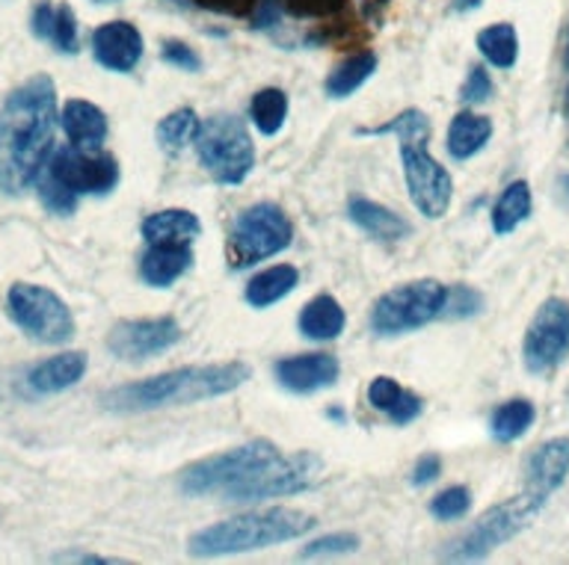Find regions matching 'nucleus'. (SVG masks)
Returning <instances> with one entry per match:
<instances>
[{"label": "nucleus", "mask_w": 569, "mask_h": 565, "mask_svg": "<svg viewBox=\"0 0 569 565\" xmlns=\"http://www.w3.org/2000/svg\"><path fill=\"white\" fill-rule=\"evenodd\" d=\"M57 122V87L48 74H36L9 92L0 107V193L21 195L39 184Z\"/></svg>", "instance_id": "f257e3e1"}, {"label": "nucleus", "mask_w": 569, "mask_h": 565, "mask_svg": "<svg viewBox=\"0 0 569 565\" xmlns=\"http://www.w3.org/2000/svg\"><path fill=\"white\" fill-rule=\"evenodd\" d=\"M249 364H202V367H178V371L158 373L149 380L119 385L107 391L101 406L116 415H137V412H154L163 406H187L199 400L222 397L229 391L240 389L249 380Z\"/></svg>", "instance_id": "f03ea898"}, {"label": "nucleus", "mask_w": 569, "mask_h": 565, "mask_svg": "<svg viewBox=\"0 0 569 565\" xmlns=\"http://www.w3.org/2000/svg\"><path fill=\"white\" fill-rule=\"evenodd\" d=\"M315 527V518L300 509H261V513H247L229 522L213 524L190 536V554L193 557H226V554H247V551H261L293 542L306 536Z\"/></svg>", "instance_id": "7ed1b4c3"}, {"label": "nucleus", "mask_w": 569, "mask_h": 565, "mask_svg": "<svg viewBox=\"0 0 569 565\" xmlns=\"http://www.w3.org/2000/svg\"><path fill=\"white\" fill-rule=\"evenodd\" d=\"M196 151L208 175L220 184L238 186L256 167V145L249 137L247 124L238 115L217 113L204 119L196 137Z\"/></svg>", "instance_id": "20e7f679"}, {"label": "nucleus", "mask_w": 569, "mask_h": 565, "mask_svg": "<svg viewBox=\"0 0 569 565\" xmlns=\"http://www.w3.org/2000/svg\"><path fill=\"white\" fill-rule=\"evenodd\" d=\"M542 504H546V497L525 492V495L510 497L505 504L492 506V509L480 515L469 533H462L460 539L448 545L442 559H448V563H475V559H483L489 551H496L498 545H505L513 536H519L540 515Z\"/></svg>", "instance_id": "39448f33"}, {"label": "nucleus", "mask_w": 569, "mask_h": 565, "mask_svg": "<svg viewBox=\"0 0 569 565\" xmlns=\"http://www.w3.org/2000/svg\"><path fill=\"white\" fill-rule=\"evenodd\" d=\"M291 238V220L284 216L279 204H252V208L240 213L229 234V243H226L229 266L231 270H249V266L261 264L267 258L279 255L282 249H288Z\"/></svg>", "instance_id": "423d86ee"}, {"label": "nucleus", "mask_w": 569, "mask_h": 565, "mask_svg": "<svg viewBox=\"0 0 569 565\" xmlns=\"http://www.w3.org/2000/svg\"><path fill=\"white\" fill-rule=\"evenodd\" d=\"M320 460L315 453H291V456H273L264 465L252 468L234 486L226 488V504H249V501H273V497H291L309 492L320 477Z\"/></svg>", "instance_id": "0eeeda50"}, {"label": "nucleus", "mask_w": 569, "mask_h": 565, "mask_svg": "<svg viewBox=\"0 0 569 565\" xmlns=\"http://www.w3.org/2000/svg\"><path fill=\"white\" fill-rule=\"evenodd\" d=\"M445 300H448V287L433 282V279L400 284L373 302L371 329L386 337L421 329L430 320L442 317Z\"/></svg>", "instance_id": "6e6552de"}, {"label": "nucleus", "mask_w": 569, "mask_h": 565, "mask_svg": "<svg viewBox=\"0 0 569 565\" xmlns=\"http://www.w3.org/2000/svg\"><path fill=\"white\" fill-rule=\"evenodd\" d=\"M7 309L9 317L16 320V326L39 344L57 346L71 341L74 335V317H71L69 305L42 284H12Z\"/></svg>", "instance_id": "1a4fd4ad"}, {"label": "nucleus", "mask_w": 569, "mask_h": 565, "mask_svg": "<svg viewBox=\"0 0 569 565\" xmlns=\"http://www.w3.org/2000/svg\"><path fill=\"white\" fill-rule=\"evenodd\" d=\"M279 447L264 438L258 442H249L243 447H234V451H226L220 456H211V460H202L190 465L187 471H181L178 477V486L181 492L190 497H208L226 495V488H231L238 480H243L252 468L264 465L267 460L279 456Z\"/></svg>", "instance_id": "9d476101"}, {"label": "nucleus", "mask_w": 569, "mask_h": 565, "mask_svg": "<svg viewBox=\"0 0 569 565\" xmlns=\"http://www.w3.org/2000/svg\"><path fill=\"white\" fill-rule=\"evenodd\" d=\"M569 355V302L551 296L525 332L522 359L531 373H551Z\"/></svg>", "instance_id": "9b49d317"}, {"label": "nucleus", "mask_w": 569, "mask_h": 565, "mask_svg": "<svg viewBox=\"0 0 569 565\" xmlns=\"http://www.w3.org/2000/svg\"><path fill=\"white\" fill-rule=\"evenodd\" d=\"M400 160H403V175L412 202L425 216L439 220L451 208L453 181L445 172L439 160L425 149V142H412V145H400Z\"/></svg>", "instance_id": "f8f14e48"}, {"label": "nucleus", "mask_w": 569, "mask_h": 565, "mask_svg": "<svg viewBox=\"0 0 569 565\" xmlns=\"http://www.w3.org/2000/svg\"><path fill=\"white\" fill-rule=\"evenodd\" d=\"M44 172L69 186L74 195H107L119 184V163L110 154H87L78 149H60Z\"/></svg>", "instance_id": "ddd939ff"}, {"label": "nucleus", "mask_w": 569, "mask_h": 565, "mask_svg": "<svg viewBox=\"0 0 569 565\" xmlns=\"http://www.w3.org/2000/svg\"><path fill=\"white\" fill-rule=\"evenodd\" d=\"M178 341H181V326L172 317L124 320V323L110 329L107 350L124 362H142L151 355L167 353Z\"/></svg>", "instance_id": "4468645a"}, {"label": "nucleus", "mask_w": 569, "mask_h": 565, "mask_svg": "<svg viewBox=\"0 0 569 565\" xmlns=\"http://www.w3.org/2000/svg\"><path fill=\"white\" fill-rule=\"evenodd\" d=\"M92 53L96 60L110 71H133L142 60V36L131 21H110L101 24L92 36Z\"/></svg>", "instance_id": "2eb2a0df"}, {"label": "nucleus", "mask_w": 569, "mask_h": 565, "mask_svg": "<svg viewBox=\"0 0 569 565\" xmlns=\"http://www.w3.org/2000/svg\"><path fill=\"white\" fill-rule=\"evenodd\" d=\"M273 373L282 389L293 391V394H315V391L336 385L341 367L332 355L315 353L282 359V362H276Z\"/></svg>", "instance_id": "dca6fc26"}, {"label": "nucleus", "mask_w": 569, "mask_h": 565, "mask_svg": "<svg viewBox=\"0 0 569 565\" xmlns=\"http://www.w3.org/2000/svg\"><path fill=\"white\" fill-rule=\"evenodd\" d=\"M569 477V438H551L540 444L525 462V492L549 497Z\"/></svg>", "instance_id": "f3484780"}, {"label": "nucleus", "mask_w": 569, "mask_h": 565, "mask_svg": "<svg viewBox=\"0 0 569 565\" xmlns=\"http://www.w3.org/2000/svg\"><path fill=\"white\" fill-rule=\"evenodd\" d=\"M60 122L66 137H69L71 149L92 154V151L101 149V142L107 140L104 110L96 104H89L83 98H71L69 104L62 107Z\"/></svg>", "instance_id": "a211bd4d"}, {"label": "nucleus", "mask_w": 569, "mask_h": 565, "mask_svg": "<svg viewBox=\"0 0 569 565\" xmlns=\"http://www.w3.org/2000/svg\"><path fill=\"white\" fill-rule=\"evenodd\" d=\"M193 264V249L190 243H154L140 261L142 282L151 287H169Z\"/></svg>", "instance_id": "6ab92c4d"}, {"label": "nucleus", "mask_w": 569, "mask_h": 565, "mask_svg": "<svg viewBox=\"0 0 569 565\" xmlns=\"http://www.w3.org/2000/svg\"><path fill=\"white\" fill-rule=\"evenodd\" d=\"M83 373H87V353H60L36 364L27 382L36 394H60V391L78 385Z\"/></svg>", "instance_id": "aec40b11"}, {"label": "nucleus", "mask_w": 569, "mask_h": 565, "mask_svg": "<svg viewBox=\"0 0 569 565\" xmlns=\"http://www.w3.org/2000/svg\"><path fill=\"white\" fill-rule=\"evenodd\" d=\"M368 403H371L377 412H382V415H389L391 424L398 426L412 424V421L421 415V408H425V403H421L412 391L400 389L391 376H377V380L368 385Z\"/></svg>", "instance_id": "412c9836"}, {"label": "nucleus", "mask_w": 569, "mask_h": 565, "mask_svg": "<svg viewBox=\"0 0 569 565\" xmlns=\"http://www.w3.org/2000/svg\"><path fill=\"white\" fill-rule=\"evenodd\" d=\"M202 234V222L193 211H181V208H169V211L151 213L149 220L142 222V238L149 246L154 243H193V238Z\"/></svg>", "instance_id": "4be33fe9"}, {"label": "nucleus", "mask_w": 569, "mask_h": 565, "mask_svg": "<svg viewBox=\"0 0 569 565\" xmlns=\"http://www.w3.org/2000/svg\"><path fill=\"white\" fill-rule=\"evenodd\" d=\"M347 213H350V220H353L365 234H371L373 240H386V243L403 240L409 231H412L403 216H398V213L389 211V208H382V204L368 202V199H350Z\"/></svg>", "instance_id": "5701e85b"}, {"label": "nucleus", "mask_w": 569, "mask_h": 565, "mask_svg": "<svg viewBox=\"0 0 569 565\" xmlns=\"http://www.w3.org/2000/svg\"><path fill=\"white\" fill-rule=\"evenodd\" d=\"M33 33L60 53H78V18L71 7L39 3L33 12Z\"/></svg>", "instance_id": "b1692460"}, {"label": "nucleus", "mask_w": 569, "mask_h": 565, "mask_svg": "<svg viewBox=\"0 0 569 565\" xmlns=\"http://www.w3.org/2000/svg\"><path fill=\"white\" fill-rule=\"evenodd\" d=\"M489 137H492V122L487 115L462 110V113L453 115L451 128H448V154L457 160L475 158L487 145Z\"/></svg>", "instance_id": "393cba45"}, {"label": "nucleus", "mask_w": 569, "mask_h": 565, "mask_svg": "<svg viewBox=\"0 0 569 565\" xmlns=\"http://www.w3.org/2000/svg\"><path fill=\"white\" fill-rule=\"evenodd\" d=\"M345 309L332 296H315V300L300 311V332L311 341H332L345 332Z\"/></svg>", "instance_id": "a878e982"}, {"label": "nucleus", "mask_w": 569, "mask_h": 565, "mask_svg": "<svg viewBox=\"0 0 569 565\" xmlns=\"http://www.w3.org/2000/svg\"><path fill=\"white\" fill-rule=\"evenodd\" d=\"M297 282H300V273H297L291 264L270 266V270L258 273L256 279L247 284V302L252 309L276 305V302L284 300V296L297 287Z\"/></svg>", "instance_id": "bb28decb"}, {"label": "nucleus", "mask_w": 569, "mask_h": 565, "mask_svg": "<svg viewBox=\"0 0 569 565\" xmlns=\"http://www.w3.org/2000/svg\"><path fill=\"white\" fill-rule=\"evenodd\" d=\"M528 216H531V186H528V181H513L505 193L498 195L496 208H492V231L510 234Z\"/></svg>", "instance_id": "cd10ccee"}, {"label": "nucleus", "mask_w": 569, "mask_h": 565, "mask_svg": "<svg viewBox=\"0 0 569 565\" xmlns=\"http://www.w3.org/2000/svg\"><path fill=\"white\" fill-rule=\"evenodd\" d=\"M373 71H377V53L362 51L345 60L332 74L327 78V95L329 98H347L353 95L356 89H362L368 83Z\"/></svg>", "instance_id": "c85d7f7f"}, {"label": "nucleus", "mask_w": 569, "mask_h": 565, "mask_svg": "<svg viewBox=\"0 0 569 565\" xmlns=\"http://www.w3.org/2000/svg\"><path fill=\"white\" fill-rule=\"evenodd\" d=\"M533 417H537V412H533L531 400H507V403H501V406L496 408V415H492V424H489V430H492V438H498V442H516V438H522L528 430H531Z\"/></svg>", "instance_id": "c756f323"}, {"label": "nucleus", "mask_w": 569, "mask_h": 565, "mask_svg": "<svg viewBox=\"0 0 569 565\" xmlns=\"http://www.w3.org/2000/svg\"><path fill=\"white\" fill-rule=\"evenodd\" d=\"M478 51L496 69H513L519 57V39L513 24H492L478 33Z\"/></svg>", "instance_id": "7c9ffc66"}, {"label": "nucleus", "mask_w": 569, "mask_h": 565, "mask_svg": "<svg viewBox=\"0 0 569 565\" xmlns=\"http://www.w3.org/2000/svg\"><path fill=\"white\" fill-rule=\"evenodd\" d=\"M249 115H252V124L258 131L264 137H273V133L282 131L284 119H288V95L276 87L261 89L249 104Z\"/></svg>", "instance_id": "2f4dec72"}, {"label": "nucleus", "mask_w": 569, "mask_h": 565, "mask_svg": "<svg viewBox=\"0 0 569 565\" xmlns=\"http://www.w3.org/2000/svg\"><path fill=\"white\" fill-rule=\"evenodd\" d=\"M199 128H202L199 115H196L190 107H181V110H176V113H169L167 119H160L158 142L169 151H181L187 149L190 142H196Z\"/></svg>", "instance_id": "473e14b6"}, {"label": "nucleus", "mask_w": 569, "mask_h": 565, "mask_svg": "<svg viewBox=\"0 0 569 565\" xmlns=\"http://www.w3.org/2000/svg\"><path fill=\"white\" fill-rule=\"evenodd\" d=\"M362 133H371V137H377V133H395L400 140V145H412V142H425L427 145V140H430V119H427L421 110H403V113L395 115L391 122Z\"/></svg>", "instance_id": "72a5a7b5"}, {"label": "nucleus", "mask_w": 569, "mask_h": 565, "mask_svg": "<svg viewBox=\"0 0 569 565\" xmlns=\"http://www.w3.org/2000/svg\"><path fill=\"white\" fill-rule=\"evenodd\" d=\"M469 509L471 495L466 486L445 488V492H439V495L430 501V513H433V518H439V522H457V518H462Z\"/></svg>", "instance_id": "f704fd0d"}, {"label": "nucleus", "mask_w": 569, "mask_h": 565, "mask_svg": "<svg viewBox=\"0 0 569 565\" xmlns=\"http://www.w3.org/2000/svg\"><path fill=\"white\" fill-rule=\"evenodd\" d=\"M39 199L57 216H71L74 208H78V195L71 193L69 186H62L57 178L48 175V172H42V178H39Z\"/></svg>", "instance_id": "c9c22d12"}, {"label": "nucleus", "mask_w": 569, "mask_h": 565, "mask_svg": "<svg viewBox=\"0 0 569 565\" xmlns=\"http://www.w3.org/2000/svg\"><path fill=\"white\" fill-rule=\"evenodd\" d=\"M480 309H483V296H480L478 291L466 287V284H457V287L448 291L442 314L451 320H462V317H471V314H478Z\"/></svg>", "instance_id": "e433bc0d"}, {"label": "nucleus", "mask_w": 569, "mask_h": 565, "mask_svg": "<svg viewBox=\"0 0 569 565\" xmlns=\"http://www.w3.org/2000/svg\"><path fill=\"white\" fill-rule=\"evenodd\" d=\"M359 548V539L353 533H332V536H323V539H315L309 548L302 551V559H318V557H338V554H350V551Z\"/></svg>", "instance_id": "4c0bfd02"}, {"label": "nucleus", "mask_w": 569, "mask_h": 565, "mask_svg": "<svg viewBox=\"0 0 569 565\" xmlns=\"http://www.w3.org/2000/svg\"><path fill=\"white\" fill-rule=\"evenodd\" d=\"M160 57H163V62H169V65H176V69H181V71L202 69L199 53H196L190 44L178 42V39H167V42H163V48H160Z\"/></svg>", "instance_id": "58836bf2"}, {"label": "nucleus", "mask_w": 569, "mask_h": 565, "mask_svg": "<svg viewBox=\"0 0 569 565\" xmlns=\"http://www.w3.org/2000/svg\"><path fill=\"white\" fill-rule=\"evenodd\" d=\"M492 78L487 74V69L483 65H475V69L469 71V78H466V83H462L460 89V98L462 101H469V104H483V101H489L492 98Z\"/></svg>", "instance_id": "ea45409f"}, {"label": "nucleus", "mask_w": 569, "mask_h": 565, "mask_svg": "<svg viewBox=\"0 0 569 565\" xmlns=\"http://www.w3.org/2000/svg\"><path fill=\"white\" fill-rule=\"evenodd\" d=\"M442 477V460L436 456V453H427L421 460L416 462V468H412V483L416 486H427V483H433V480Z\"/></svg>", "instance_id": "a19ab883"}, {"label": "nucleus", "mask_w": 569, "mask_h": 565, "mask_svg": "<svg viewBox=\"0 0 569 565\" xmlns=\"http://www.w3.org/2000/svg\"><path fill=\"white\" fill-rule=\"evenodd\" d=\"M193 3L213 12H226V16H247L258 7V0H193Z\"/></svg>", "instance_id": "79ce46f5"}, {"label": "nucleus", "mask_w": 569, "mask_h": 565, "mask_svg": "<svg viewBox=\"0 0 569 565\" xmlns=\"http://www.w3.org/2000/svg\"><path fill=\"white\" fill-rule=\"evenodd\" d=\"M48 563H87V565H98V563H122V559L101 557V554H78V551H66V554H53V557H48Z\"/></svg>", "instance_id": "37998d69"}, {"label": "nucleus", "mask_w": 569, "mask_h": 565, "mask_svg": "<svg viewBox=\"0 0 569 565\" xmlns=\"http://www.w3.org/2000/svg\"><path fill=\"white\" fill-rule=\"evenodd\" d=\"M483 0H453V7L457 9H478Z\"/></svg>", "instance_id": "c03bdc74"}, {"label": "nucleus", "mask_w": 569, "mask_h": 565, "mask_svg": "<svg viewBox=\"0 0 569 565\" xmlns=\"http://www.w3.org/2000/svg\"><path fill=\"white\" fill-rule=\"evenodd\" d=\"M563 65H567L569 71V30H567V44H563Z\"/></svg>", "instance_id": "a18cd8bd"}, {"label": "nucleus", "mask_w": 569, "mask_h": 565, "mask_svg": "<svg viewBox=\"0 0 569 565\" xmlns=\"http://www.w3.org/2000/svg\"><path fill=\"white\" fill-rule=\"evenodd\" d=\"M560 184H563V190H567V193H569V178H563V181H560Z\"/></svg>", "instance_id": "49530a36"}, {"label": "nucleus", "mask_w": 569, "mask_h": 565, "mask_svg": "<svg viewBox=\"0 0 569 565\" xmlns=\"http://www.w3.org/2000/svg\"><path fill=\"white\" fill-rule=\"evenodd\" d=\"M92 3H116V0H92Z\"/></svg>", "instance_id": "de8ad7c7"}, {"label": "nucleus", "mask_w": 569, "mask_h": 565, "mask_svg": "<svg viewBox=\"0 0 569 565\" xmlns=\"http://www.w3.org/2000/svg\"><path fill=\"white\" fill-rule=\"evenodd\" d=\"M567 113H569V89H567Z\"/></svg>", "instance_id": "09e8293b"}]
</instances>
